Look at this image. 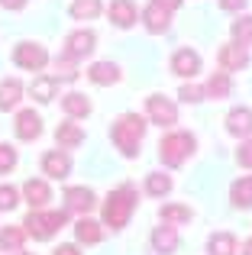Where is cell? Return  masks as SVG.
I'll return each instance as SVG.
<instances>
[{"label":"cell","instance_id":"cell-1","mask_svg":"<svg viewBox=\"0 0 252 255\" xmlns=\"http://www.w3.org/2000/svg\"><path fill=\"white\" fill-rule=\"evenodd\" d=\"M136 207H139V191H136V184H120V187H114V191L104 197V204H101V226L104 230H110V233H120L129 226V217L136 213Z\"/></svg>","mask_w":252,"mask_h":255},{"label":"cell","instance_id":"cell-2","mask_svg":"<svg viewBox=\"0 0 252 255\" xmlns=\"http://www.w3.org/2000/svg\"><path fill=\"white\" fill-rule=\"evenodd\" d=\"M145 129H149V120L139 117V113H120L110 126V142L120 149L123 158H139V145L145 139Z\"/></svg>","mask_w":252,"mask_h":255},{"label":"cell","instance_id":"cell-3","mask_svg":"<svg viewBox=\"0 0 252 255\" xmlns=\"http://www.w3.org/2000/svg\"><path fill=\"white\" fill-rule=\"evenodd\" d=\"M197 152V136L188 129H171L158 139V162L165 168H181L188 158H194Z\"/></svg>","mask_w":252,"mask_h":255},{"label":"cell","instance_id":"cell-4","mask_svg":"<svg viewBox=\"0 0 252 255\" xmlns=\"http://www.w3.org/2000/svg\"><path fill=\"white\" fill-rule=\"evenodd\" d=\"M26 230V236H32L36 243H49V239H55L58 233L68 226V213L65 210H29L26 213V220L19 223Z\"/></svg>","mask_w":252,"mask_h":255},{"label":"cell","instance_id":"cell-5","mask_svg":"<svg viewBox=\"0 0 252 255\" xmlns=\"http://www.w3.org/2000/svg\"><path fill=\"white\" fill-rule=\"evenodd\" d=\"M52 62L49 49L42 42H32V39H23V42L13 45V65L23 71H42L45 65Z\"/></svg>","mask_w":252,"mask_h":255},{"label":"cell","instance_id":"cell-6","mask_svg":"<svg viewBox=\"0 0 252 255\" xmlns=\"http://www.w3.org/2000/svg\"><path fill=\"white\" fill-rule=\"evenodd\" d=\"M145 120L162 129H175L178 126V104L165 94H149L145 97Z\"/></svg>","mask_w":252,"mask_h":255},{"label":"cell","instance_id":"cell-7","mask_svg":"<svg viewBox=\"0 0 252 255\" xmlns=\"http://www.w3.org/2000/svg\"><path fill=\"white\" fill-rule=\"evenodd\" d=\"M62 200H65L62 210L68 213V217H88V213L97 207V194H94V187H88V184H71V187H65Z\"/></svg>","mask_w":252,"mask_h":255},{"label":"cell","instance_id":"cell-8","mask_svg":"<svg viewBox=\"0 0 252 255\" xmlns=\"http://www.w3.org/2000/svg\"><path fill=\"white\" fill-rule=\"evenodd\" d=\"M168 68H171V75L184 78V81H194V78L204 71V58H201V52H197V49H191V45H181V49H175V55H171Z\"/></svg>","mask_w":252,"mask_h":255},{"label":"cell","instance_id":"cell-9","mask_svg":"<svg viewBox=\"0 0 252 255\" xmlns=\"http://www.w3.org/2000/svg\"><path fill=\"white\" fill-rule=\"evenodd\" d=\"M94 49H97V32L91 29V26H81V29H75V32L65 36V52H62V55L81 62V58L94 55Z\"/></svg>","mask_w":252,"mask_h":255},{"label":"cell","instance_id":"cell-10","mask_svg":"<svg viewBox=\"0 0 252 255\" xmlns=\"http://www.w3.org/2000/svg\"><path fill=\"white\" fill-rule=\"evenodd\" d=\"M42 113L32 110V107H23V110H16V117H13V132H16L19 142H36L39 136H42Z\"/></svg>","mask_w":252,"mask_h":255},{"label":"cell","instance_id":"cell-11","mask_svg":"<svg viewBox=\"0 0 252 255\" xmlns=\"http://www.w3.org/2000/svg\"><path fill=\"white\" fill-rule=\"evenodd\" d=\"M39 168L49 181H65L71 174V152L65 149H49L42 152V158H39Z\"/></svg>","mask_w":252,"mask_h":255},{"label":"cell","instance_id":"cell-12","mask_svg":"<svg viewBox=\"0 0 252 255\" xmlns=\"http://www.w3.org/2000/svg\"><path fill=\"white\" fill-rule=\"evenodd\" d=\"M19 197L29 204V210H45V207L52 204V187H49L45 178H29L19 187Z\"/></svg>","mask_w":252,"mask_h":255},{"label":"cell","instance_id":"cell-13","mask_svg":"<svg viewBox=\"0 0 252 255\" xmlns=\"http://www.w3.org/2000/svg\"><path fill=\"white\" fill-rule=\"evenodd\" d=\"M107 16H110V26H117V29H132L139 23V6L136 0H110Z\"/></svg>","mask_w":252,"mask_h":255},{"label":"cell","instance_id":"cell-14","mask_svg":"<svg viewBox=\"0 0 252 255\" xmlns=\"http://www.w3.org/2000/svg\"><path fill=\"white\" fill-rule=\"evenodd\" d=\"M227 132L233 139H240V142L243 139H252V107L240 104L227 113Z\"/></svg>","mask_w":252,"mask_h":255},{"label":"cell","instance_id":"cell-15","mask_svg":"<svg viewBox=\"0 0 252 255\" xmlns=\"http://www.w3.org/2000/svg\"><path fill=\"white\" fill-rule=\"evenodd\" d=\"M217 62H220V71H243V68H249V49H243V45H236V42H227V45H220V52H217Z\"/></svg>","mask_w":252,"mask_h":255},{"label":"cell","instance_id":"cell-16","mask_svg":"<svg viewBox=\"0 0 252 255\" xmlns=\"http://www.w3.org/2000/svg\"><path fill=\"white\" fill-rule=\"evenodd\" d=\"M139 23H142V29L149 32V36H162V32L171 29V13H165L162 6L149 3L139 10Z\"/></svg>","mask_w":252,"mask_h":255},{"label":"cell","instance_id":"cell-17","mask_svg":"<svg viewBox=\"0 0 252 255\" xmlns=\"http://www.w3.org/2000/svg\"><path fill=\"white\" fill-rule=\"evenodd\" d=\"M84 139H88V132H84L81 123H75V120H65V123L55 126V149H78V145H84Z\"/></svg>","mask_w":252,"mask_h":255},{"label":"cell","instance_id":"cell-18","mask_svg":"<svg viewBox=\"0 0 252 255\" xmlns=\"http://www.w3.org/2000/svg\"><path fill=\"white\" fill-rule=\"evenodd\" d=\"M84 75H88V81L97 84V87H110V84H120L123 81V71H120V65H117V62H91Z\"/></svg>","mask_w":252,"mask_h":255},{"label":"cell","instance_id":"cell-19","mask_svg":"<svg viewBox=\"0 0 252 255\" xmlns=\"http://www.w3.org/2000/svg\"><path fill=\"white\" fill-rule=\"evenodd\" d=\"M149 243H152V249H155L158 255H175L178 246H181L178 226H168V223L155 226V230H152V236H149Z\"/></svg>","mask_w":252,"mask_h":255},{"label":"cell","instance_id":"cell-20","mask_svg":"<svg viewBox=\"0 0 252 255\" xmlns=\"http://www.w3.org/2000/svg\"><path fill=\"white\" fill-rule=\"evenodd\" d=\"M62 110L68 120H88L91 110H94V104H91V97H84L81 91H68L62 94Z\"/></svg>","mask_w":252,"mask_h":255},{"label":"cell","instance_id":"cell-21","mask_svg":"<svg viewBox=\"0 0 252 255\" xmlns=\"http://www.w3.org/2000/svg\"><path fill=\"white\" fill-rule=\"evenodd\" d=\"M23 94H26V87H23L19 78H3V81H0V113L16 110V107L23 104Z\"/></svg>","mask_w":252,"mask_h":255},{"label":"cell","instance_id":"cell-22","mask_svg":"<svg viewBox=\"0 0 252 255\" xmlns=\"http://www.w3.org/2000/svg\"><path fill=\"white\" fill-rule=\"evenodd\" d=\"M204 97H207V100L233 97V75H227V71H214V75L207 78V84H204Z\"/></svg>","mask_w":252,"mask_h":255},{"label":"cell","instance_id":"cell-23","mask_svg":"<svg viewBox=\"0 0 252 255\" xmlns=\"http://www.w3.org/2000/svg\"><path fill=\"white\" fill-rule=\"evenodd\" d=\"M29 97L36 100V104H52V100L58 97V81L52 75H36L29 81Z\"/></svg>","mask_w":252,"mask_h":255},{"label":"cell","instance_id":"cell-24","mask_svg":"<svg viewBox=\"0 0 252 255\" xmlns=\"http://www.w3.org/2000/svg\"><path fill=\"white\" fill-rule=\"evenodd\" d=\"M75 239L81 246H97L104 239V226L97 223V220H91V217H78V223H75Z\"/></svg>","mask_w":252,"mask_h":255},{"label":"cell","instance_id":"cell-25","mask_svg":"<svg viewBox=\"0 0 252 255\" xmlns=\"http://www.w3.org/2000/svg\"><path fill=\"white\" fill-rule=\"evenodd\" d=\"M230 204H233L236 210H252V174L236 178L233 184H230Z\"/></svg>","mask_w":252,"mask_h":255},{"label":"cell","instance_id":"cell-26","mask_svg":"<svg viewBox=\"0 0 252 255\" xmlns=\"http://www.w3.org/2000/svg\"><path fill=\"white\" fill-rule=\"evenodd\" d=\"M240 252V243H236L233 233L220 230V233H210L207 239V255H236Z\"/></svg>","mask_w":252,"mask_h":255},{"label":"cell","instance_id":"cell-27","mask_svg":"<svg viewBox=\"0 0 252 255\" xmlns=\"http://www.w3.org/2000/svg\"><path fill=\"white\" fill-rule=\"evenodd\" d=\"M158 220L168 226H181V223H191L194 220V210L188 204H162L158 207Z\"/></svg>","mask_w":252,"mask_h":255},{"label":"cell","instance_id":"cell-28","mask_svg":"<svg viewBox=\"0 0 252 255\" xmlns=\"http://www.w3.org/2000/svg\"><path fill=\"white\" fill-rule=\"evenodd\" d=\"M171 187H175L171 174H165V171H149V174H145V194H149V197L162 200V197L171 194Z\"/></svg>","mask_w":252,"mask_h":255},{"label":"cell","instance_id":"cell-29","mask_svg":"<svg viewBox=\"0 0 252 255\" xmlns=\"http://www.w3.org/2000/svg\"><path fill=\"white\" fill-rule=\"evenodd\" d=\"M230 36H233L236 45L249 49L252 45V13H236V19L230 23Z\"/></svg>","mask_w":252,"mask_h":255},{"label":"cell","instance_id":"cell-30","mask_svg":"<svg viewBox=\"0 0 252 255\" xmlns=\"http://www.w3.org/2000/svg\"><path fill=\"white\" fill-rule=\"evenodd\" d=\"M26 230L23 226H0V249L3 252H23Z\"/></svg>","mask_w":252,"mask_h":255},{"label":"cell","instance_id":"cell-31","mask_svg":"<svg viewBox=\"0 0 252 255\" xmlns=\"http://www.w3.org/2000/svg\"><path fill=\"white\" fill-rule=\"evenodd\" d=\"M68 13H71V19H97L104 13V0H71V6H68Z\"/></svg>","mask_w":252,"mask_h":255},{"label":"cell","instance_id":"cell-32","mask_svg":"<svg viewBox=\"0 0 252 255\" xmlns=\"http://www.w3.org/2000/svg\"><path fill=\"white\" fill-rule=\"evenodd\" d=\"M52 65H55V75H52L55 81L71 84V81H78V75H81V71H78V62H75V58H68V55H58Z\"/></svg>","mask_w":252,"mask_h":255},{"label":"cell","instance_id":"cell-33","mask_svg":"<svg viewBox=\"0 0 252 255\" xmlns=\"http://www.w3.org/2000/svg\"><path fill=\"white\" fill-rule=\"evenodd\" d=\"M178 100H181V104H201V100H207L204 97V84H194V81H184L181 87H178Z\"/></svg>","mask_w":252,"mask_h":255},{"label":"cell","instance_id":"cell-34","mask_svg":"<svg viewBox=\"0 0 252 255\" xmlns=\"http://www.w3.org/2000/svg\"><path fill=\"white\" fill-rule=\"evenodd\" d=\"M19 187H13V184H0V213H10V210H16L19 207Z\"/></svg>","mask_w":252,"mask_h":255},{"label":"cell","instance_id":"cell-35","mask_svg":"<svg viewBox=\"0 0 252 255\" xmlns=\"http://www.w3.org/2000/svg\"><path fill=\"white\" fill-rule=\"evenodd\" d=\"M19 165V152L10 142H0V174H10Z\"/></svg>","mask_w":252,"mask_h":255},{"label":"cell","instance_id":"cell-36","mask_svg":"<svg viewBox=\"0 0 252 255\" xmlns=\"http://www.w3.org/2000/svg\"><path fill=\"white\" fill-rule=\"evenodd\" d=\"M236 165L240 168H252V139H243L236 149Z\"/></svg>","mask_w":252,"mask_h":255},{"label":"cell","instance_id":"cell-37","mask_svg":"<svg viewBox=\"0 0 252 255\" xmlns=\"http://www.w3.org/2000/svg\"><path fill=\"white\" fill-rule=\"evenodd\" d=\"M246 3H249V0H217V6L227 10V13H243V10H246Z\"/></svg>","mask_w":252,"mask_h":255},{"label":"cell","instance_id":"cell-38","mask_svg":"<svg viewBox=\"0 0 252 255\" xmlns=\"http://www.w3.org/2000/svg\"><path fill=\"white\" fill-rule=\"evenodd\" d=\"M149 3H155V6H162L165 13H175L178 6H181V0H149Z\"/></svg>","mask_w":252,"mask_h":255},{"label":"cell","instance_id":"cell-39","mask_svg":"<svg viewBox=\"0 0 252 255\" xmlns=\"http://www.w3.org/2000/svg\"><path fill=\"white\" fill-rule=\"evenodd\" d=\"M29 3V0H0V6L3 10H10V13H16V10H23V6Z\"/></svg>","mask_w":252,"mask_h":255},{"label":"cell","instance_id":"cell-40","mask_svg":"<svg viewBox=\"0 0 252 255\" xmlns=\"http://www.w3.org/2000/svg\"><path fill=\"white\" fill-rule=\"evenodd\" d=\"M52 255H81V252H78V246H75V243H65V246H58V249L52 252Z\"/></svg>","mask_w":252,"mask_h":255},{"label":"cell","instance_id":"cell-41","mask_svg":"<svg viewBox=\"0 0 252 255\" xmlns=\"http://www.w3.org/2000/svg\"><path fill=\"white\" fill-rule=\"evenodd\" d=\"M240 255H252V239H246V243L240 246Z\"/></svg>","mask_w":252,"mask_h":255},{"label":"cell","instance_id":"cell-42","mask_svg":"<svg viewBox=\"0 0 252 255\" xmlns=\"http://www.w3.org/2000/svg\"><path fill=\"white\" fill-rule=\"evenodd\" d=\"M13 255H36V252H13Z\"/></svg>","mask_w":252,"mask_h":255}]
</instances>
